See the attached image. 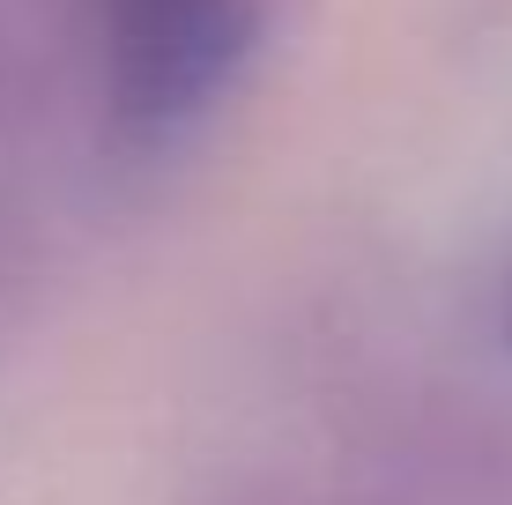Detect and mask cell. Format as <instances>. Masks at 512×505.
<instances>
[{
	"mask_svg": "<svg viewBox=\"0 0 512 505\" xmlns=\"http://www.w3.org/2000/svg\"><path fill=\"white\" fill-rule=\"evenodd\" d=\"M112 45V104L141 134H171L201 119L216 90H231L253 8L245 0H104Z\"/></svg>",
	"mask_w": 512,
	"mask_h": 505,
	"instance_id": "obj_1",
	"label": "cell"
}]
</instances>
